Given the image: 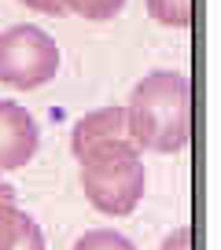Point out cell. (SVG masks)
Segmentation results:
<instances>
[{
    "label": "cell",
    "mask_w": 221,
    "mask_h": 250,
    "mask_svg": "<svg viewBox=\"0 0 221 250\" xmlns=\"http://www.w3.org/2000/svg\"><path fill=\"white\" fill-rule=\"evenodd\" d=\"M129 136L140 151L177 155L192 136V85L181 70H155L129 96Z\"/></svg>",
    "instance_id": "cell-1"
},
{
    "label": "cell",
    "mask_w": 221,
    "mask_h": 250,
    "mask_svg": "<svg viewBox=\"0 0 221 250\" xmlns=\"http://www.w3.org/2000/svg\"><path fill=\"white\" fill-rule=\"evenodd\" d=\"M81 188L85 199L100 213H114L126 217L136 210L144 195V162L140 147H110L103 155H92L88 162H81Z\"/></svg>",
    "instance_id": "cell-2"
},
{
    "label": "cell",
    "mask_w": 221,
    "mask_h": 250,
    "mask_svg": "<svg viewBox=\"0 0 221 250\" xmlns=\"http://www.w3.org/2000/svg\"><path fill=\"white\" fill-rule=\"evenodd\" d=\"M59 70V48L41 26H11L0 33V81L11 88H41Z\"/></svg>",
    "instance_id": "cell-3"
},
{
    "label": "cell",
    "mask_w": 221,
    "mask_h": 250,
    "mask_svg": "<svg viewBox=\"0 0 221 250\" xmlns=\"http://www.w3.org/2000/svg\"><path fill=\"white\" fill-rule=\"evenodd\" d=\"M129 144H133V136H129L126 107H100V110H88L85 118H78V125L70 133V155L81 166L92 155H103L110 147H129Z\"/></svg>",
    "instance_id": "cell-4"
},
{
    "label": "cell",
    "mask_w": 221,
    "mask_h": 250,
    "mask_svg": "<svg viewBox=\"0 0 221 250\" xmlns=\"http://www.w3.org/2000/svg\"><path fill=\"white\" fill-rule=\"evenodd\" d=\"M37 122L26 107L0 100V173L22 169L37 155Z\"/></svg>",
    "instance_id": "cell-5"
},
{
    "label": "cell",
    "mask_w": 221,
    "mask_h": 250,
    "mask_svg": "<svg viewBox=\"0 0 221 250\" xmlns=\"http://www.w3.org/2000/svg\"><path fill=\"white\" fill-rule=\"evenodd\" d=\"M0 250H44L37 221L22 213L15 203L0 206Z\"/></svg>",
    "instance_id": "cell-6"
},
{
    "label": "cell",
    "mask_w": 221,
    "mask_h": 250,
    "mask_svg": "<svg viewBox=\"0 0 221 250\" xmlns=\"http://www.w3.org/2000/svg\"><path fill=\"white\" fill-rule=\"evenodd\" d=\"M148 11L155 22L174 26V30H184L192 22V0H148Z\"/></svg>",
    "instance_id": "cell-7"
},
{
    "label": "cell",
    "mask_w": 221,
    "mask_h": 250,
    "mask_svg": "<svg viewBox=\"0 0 221 250\" xmlns=\"http://www.w3.org/2000/svg\"><path fill=\"white\" fill-rule=\"evenodd\" d=\"M63 11H74L81 19H92V22H103V19H114L122 8H126V0H59Z\"/></svg>",
    "instance_id": "cell-8"
},
{
    "label": "cell",
    "mask_w": 221,
    "mask_h": 250,
    "mask_svg": "<svg viewBox=\"0 0 221 250\" xmlns=\"http://www.w3.org/2000/svg\"><path fill=\"white\" fill-rule=\"evenodd\" d=\"M74 250H136V247H133L122 232H110V228H92V232H85L78 243H74Z\"/></svg>",
    "instance_id": "cell-9"
},
{
    "label": "cell",
    "mask_w": 221,
    "mask_h": 250,
    "mask_svg": "<svg viewBox=\"0 0 221 250\" xmlns=\"http://www.w3.org/2000/svg\"><path fill=\"white\" fill-rule=\"evenodd\" d=\"M162 250H192V228L181 225L177 232H170V235L162 239Z\"/></svg>",
    "instance_id": "cell-10"
},
{
    "label": "cell",
    "mask_w": 221,
    "mask_h": 250,
    "mask_svg": "<svg viewBox=\"0 0 221 250\" xmlns=\"http://www.w3.org/2000/svg\"><path fill=\"white\" fill-rule=\"evenodd\" d=\"M22 4H26V8H33V11H41V15H66L59 0H22Z\"/></svg>",
    "instance_id": "cell-11"
},
{
    "label": "cell",
    "mask_w": 221,
    "mask_h": 250,
    "mask_svg": "<svg viewBox=\"0 0 221 250\" xmlns=\"http://www.w3.org/2000/svg\"><path fill=\"white\" fill-rule=\"evenodd\" d=\"M8 203H15V188L8 180H0V206H8Z\"/></svg>",
    "instance_id": "cell-12"
}]
</instances>
